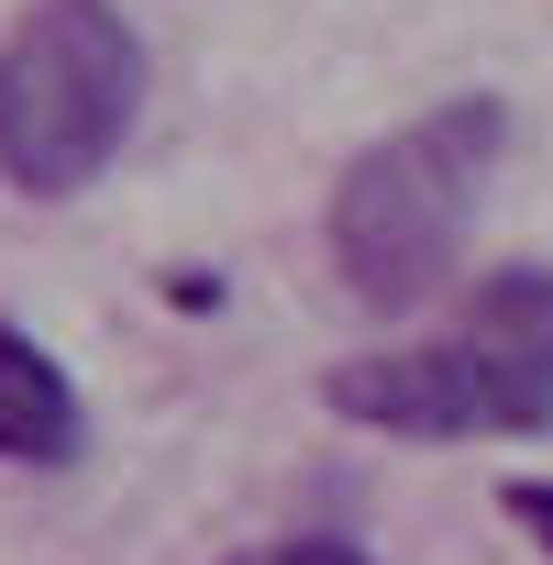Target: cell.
I'll return each instance as SVG.
<instances>
[{"label":"cell","instance_id":"obj_1","mask_svg":"<svg viewBox=\"0 0 553 565\" xmlns=\"http://www.w3.org/2000/svg\"><path fill=\"white\" fill-rule=\"evenodd\" d=\"M333 422L399 433V444H487V433H553V266H487L454 333L344 355L322 377Z\"/></svg>","mask_w":553,"mask_h":565},{"label":"cell","instance_id":"obj_2","mask_svg":"<svg viewBox=\"0 0 553 565\" xmlns=\"http://www.w3.org/2000/svg\"><path fill=\"white\" fill-rule=\"evenodd\" d=\"M498 156H509V100H487V89H454V100L410 111L399 134H377L333 178V211H322L333 277L366 311H388V322L421 311L432 289H454Z\"/></svg>","mask_w":553,"mask_h":565},{"label":"cell","instance_id":"obj_3","mask_svg":"<svg viewBox=\"0 0 553 565\" xmlns=\"http://www.w3.org/2000/svg\"><path fill=\"white\" fill-rule=\"evenodd\" d=\"M144 111V45L111 0H34L0 34V178L23 200H78L111 178Z\"/></svg>","mask_w":553,"mask_h":565},{"label":"cell","instance_id":"obj_4","mask_svg":"<svg viewBox=\"0 0 553 565\" xmlns=\"http://www.w3.org/2000/svg\"><path fill=\"white\" fill-rule=\"evenodd\" d=\"M78 444H89L78 377L23 322H0V466H78Z\"/></svg>","mask_w":553,"mask_h":565},{"label":"cell","instance_id":"obj_5","mask_svg":"<svg viewBox=\"0 0 553 565\" xmlns=\"http://www.w3.org/2000/svg\"><path fill=\"white\" fill-rule=\"evenodd\" d=\"M232 565H377V554H366V543H344V532H289V543L232 554Z\"/></svg>","mask_w":553,"mask_h":565},{"label":"cell","instance_id":"obj_6","mask_svg":"<svg viewBox=\"0 0 553 565\" xmlns=\"http://www.w3.org/2000/svg\"><path fill=\"white\" fill-rule=\"evenodd\" d=\"M509 521H520V532L553 554V477H520V488H509Z\"/></svg>","mask_w":553,"mask_h":565}]
</instances>
